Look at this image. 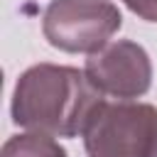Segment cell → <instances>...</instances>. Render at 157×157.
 Instances as JSON below:
<instances>
[{"label": "cell", "mask_w": 157, "mask_h": 157, "mask_svg": "<svg viewBox=\"0 0 157 157\" xmlns=\"http://www.w3.org/2000/svg\"><path fill=\"white\" fill-rule=\"evenodd\" d=\"M123 5L140 20L157 25V0H123Z\"/></svg>", "instance_id": "6"}, {"label": "cell", "mask_w": 157, "mask_h": 157, "mask_svg": "<svg viewBox=\"0 0 157 157\" xmlns=\"http://www.w3.org/2000/svg\"><path fill=\"white\" fill-rule=\"evenodd\" d=\"M103 101L86 71L61 64H34L15 83L10 115L12 123L52 137H76L91 113Z\"/></svg>", "instance_id": "1"}, {"label": "cell", "mask_w": 157, "mask_h": 157, "mask_svg": "<svg viewBox=\"0 0 157 157\" xmlns=\"http://www.w3.org/2000/svg\"><path fill=\"white\" fill-rule=\"evenodd\" d=\"M0 157H69L66 150L44 132H20L5 140Z\"/></svg>", "instance_id": "5"}, {"label": "cell", "mask_w": 157, "mask_h": 157, "mask_svg": "<svg viewBox=\"0 0 157 157\" xmlns=\"http://www.w3.org/2000/svg\"><path fill=\"white\" fill-rule=\"evenodd\" d=\"M123 27L113 0H49L42 15L44 39L69 54H93Z\"/></svg>", "instance_id": "3"}, {"label": "cell", "mask_w": 157, "mask_h": 157, "mask_svg": "<svg viewBox=\"0 0 157 157\" xmlns=\"http://www.w3.org/2000/svg\"><path fill=\"white\" fill-rule=\"evenodd\" d=\"M83 71L103 96L118 101L140 98L152 86V59L132 39H115L88 54Z\"/></svg>", "instance_id": "4"}, {"label": "cell", "mask_w": 157, "mask_h": 157, "mask_svg": "<svg viewBox=\"0 0 157 157\" xmlns=\"http://www.w3.org/2000/svg\"><path fill=\"white\" fill-rule=\"evenodd\" d=\"M81 137L88 157H157V105L101 101Z\"/></svg>", "instance_id": "2"}]
</instances>
